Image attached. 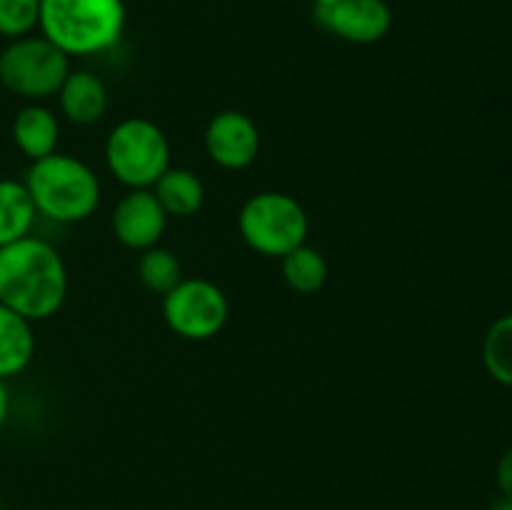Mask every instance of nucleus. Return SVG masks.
I'll use <instances>...</instances> for the list:
<instances>
[{
    "label": "nucleus",
    "instance_id": "nucleus-5",
    "mask_svg": "<svg viewBox=\"0 0 512 510\" xmlns=\"http://www.w3.org/2000/svg\"><path fill=\"white\" fill-rule=\"evenodd\" d=\"M238 230L255 253L280 260L308 243L310 220L293 195L263 190L243 203L238 213Z\"/></svg>",
    "mask_w": 512,
    "mask_h": 510
},
{
    "label": "nucleus",
    "instance_id": "nucleus-17",
    "mask_svg": "<svg viewBox=\"0 0 512 510\" xmlns=\"http://www.w3.org/2000/svg\"><path fill=\"white\" fill-rule=\"evenodd\" d=\"M135 270H138V280L143 283V288L160 295V298L183 280V265H180L178 255L163 245L143 250Z\"/></svg>",
    "mask_w": 512,
    "mask_h": 510
},
{
    "label": "nucleus",
    "instance_id": "nucleus-18",
    "mask_svg": "<svg viewBox=\"0 0 512 510\" xmlns=\"http://www.w3.org/2000/svg\"><path fill=\"white\" fill-rule=\"evenodd\" d=\"M483 365L495 383L512 388V313L500 315L485 333Z\"/></svg>",
    "mask_w": 512,
    "mask_h": 510
},
{
    "label": "nucleus",
    "instance_id": "nucleus-23",
    "mask_svg": "<svg viewBox=\"0 0 512 510\" xmlns=\"http://www.w3.org/2000/svg\"><path fill=\"white\" fill-rule=\"evenodd\" d=\"M315 3V8H318V5H330V3H335V0H313Z\"/></svg>",
    "mask_w": 512,
    "mask_h": 510
},
{
    "label": "nucleus",
    "instance_id": "nucleus-6",
    "mask_svg": "<svg viewBox=\"0 0 512 510\" xmlns=\"http://www.w3.org/2000/svg\"><path fill=\"white\" fill-rule=\"evenodd\" d=\"M70 70L68 55L40 33L8 40L0 50V85L25 103L55 98Z\"/></svg>",
    "mask_w": 512,
    "mask_h": 510
},
{
    "label": "nucleus",
    "instance_id": "nucleus-15",
    "mask_svg": "<svg viewBox=\"0 0 512 510\" xmlns=\"http://www.w3.org/2000/svg\"><path fill=\"white\" fill-rule=\"evenodd\" d=\"M35 218L38 213L23 180L0 178V248L28 238Z\"/></svg>",
    "mask_w": 512,
    "mask_h": 510
},
{
    "label": "nucleus",
    "instance_id": "nucleus-21",
    "mask_svg": "<svg viewBox=\"0 0 512 510\" xmlns=\"http://www.w3.org/2000/svg\"><path fill=\"white\" fill-rule=\"evenodd\" d=\"M5 420H8V388H5V380H0V430Z\"/></svg>",
    "mask_w": 512,
    "mask_h": 510
},
{
    "label": "nucleus",
    "instance_id": "nucleus-20",
    "mask_svg": "<svg viewBox=\"0 0 512 510\" xmlns=\"http://www.w3.org/2000/svg\"><path fill=\"white\" fill-rule=\"evenodd\" d=\"M495 483H498L500 495L512 500V448L500 455L498 468H495Z\"/></svg>",
    "mask_w": 512,
    "mask_h": 510
},
{
    "label": "nucleus",
    "instance_id": "nucleus-22",
    "mask_svg": "<svg viewBox=\"0 0 512 510\" xmlns=\"http://www.w3.org/2000/svg\"><path fill=\"white\" fill-rule=\"evenodd\" d=\"M488 510H512V500L503 498V495H498V498H495L493 503H490Z\"/></svg>",
    "mask_w": 512,
    "mask_h": 510
},
{
    "label": "nucleus",
    "instance_id": "nucleus-19",
    "mask_svg": "<svg viewBox=\"0 0 512 510\" xmlns=\"http://www.w3.org/2000/svg\"><path fill=\"white\" fill-rule=\"evenodd\" d=\"M40 0H0V38L18 40L38 33Z\"/></svg>",
    "mask_w": 512,
    "mask_h": 510
},
{
    "label": "nucleus",
    "instance_id": "nucleus-4",
    "mask_svg": "<svg viewBox=\"0 0 512 510\" xmlns=\"http://www.w3.org/2000/svg\"><path fill=\"white\" fill-rule=\"evenodd\" d=\"M105 165L128 190H145L170 168V140L148 118H125L105 140Z\"/></svg>",
    "mask_w": 512,
    "mask_h": 510
},
{
    "label": "nucleus",
    "instance_id": "nucleus-16",
    "mask_svg": "<svg viewBox=\"0 0 512 510\" xmlns=\"http://www.w3.org/2000/svg\"><path fill=\"white\" fill-rule=\"evenodd\" d=\"M280 265H283V278L288 288L300 295L318 293L328 280V260L318 248L308 243L280 258Z\"/></svg>",
    "mask_w": 512,
    "mask_h": 510
},
{
    "label": "nucleus",
    "instance_id": "nucleus-3",
    "mask_svg": "<svg viewBox=\"0 0 512 510\" xmlns=\"http://www.w3.org/2000/svg\"><path fill=\"white\" fill-rule=\"evenodd\" d=\"M25 188L35 213L60 225L83 223L100 205V180L85 160L55 150L48 158L30 163Z\"/></svg>",
    "mask_w": 512,
    "mask_h": 510
},
{
    "label": "nucleus",
    "instance_id": "nucleus-12",
    "mask_svg": "<svg viewBox=\"0 0 512 510\" xmlns=\"http://www.w3.org/2000/svg\"><path fill=\"white\" fill-rule=\"evenodd\" d=\"M60 118L45 103H25L13 118V143L30 163L58 150Z\"/></svg>",
    "mask_w": 512,
    "mask_h": 510
},
{
    "label": "nucleus",
    "instance_id": "nucleus-10",
    "mask_svg": "<svg viewBox=\"0 0 512 510\" xmlns=\"http://www.w3.org/2000/svg\"><path fill=\"white\" fill-rule=\"evenodd\" d=\"M168 220V213L158 203L153 190L145 188L128 190L118 200L110 225H113V235L120 245L135 250V253H143V250L160 245Z\"/></svg>",
    "mask_w": 512,
    "mask_h": 510
},
{
    "label": "nucleus",
    "instance_id": "nucleus-11",
    "mask_svg": "<svg viewBox=\"0 0 512 510\" xmlns=\"http://www.w3.org/2000/svg\"><path fill=\"white\" fill-rule=\"evenodd\" d=\"M58 108L68 123L95 125L108 113L110 93L108 85L93 70L73 68L58 90Z\"/></svg>",
    "mask_w": 512,
    "mask_h": 510
},
{
    "label": "nucleus",
    "instance_id": "nucleus-9",
    "mask_svg": "<svg viewBox=\"0 0 512 510\" xmlns=\"http://www.w3.org/2000/svg\"><path fill=\"white\" fill-rule=\"evenodd\" d=\"M205 153L223 170H243L260 153V130L243 110H220L205 128Z\"/></svg>",
    "mask_w": 512,
    "mask_h": 510
},
{
    "label": "nucleus",
    "instance_id": "nucleus-7",
    "mask_svg": "<svg viewBox=\"0 0 512 510\" xmlns=\"http://www.w3.org/2000/svg\"><path fill=\"white\" fill-rule=\"evenodd\" d=\"M230 315L228 295L205 278H183L163 295V320L178 338L210 340L225 328Z\"/></svg>",
    "mask_w": 512,
    "mask_h": 510
},
{
    "label": "nucleus",
    "instance_id": "nucleus-14",
    "mask_svg": "<svg viewBox=\"0 0 512 510\" xmlns=\"http://www.w3.org/2000/svg\"><path fill=\"white\" fill-rule=\"evenodd\" d=\"M150 190L163 205L168 218H190L205 203V185L200 175L190 168H178V165H170Z\"/></svg>",
    "mask_w": 512,
    "mask_h": 510
},
{
    "label": "nucleus",
    "instance_id": "nucleus-13",
    "mask_svg": "<svg viewBox=\"0 0 512 510\" xmlns=\"http://www.w3.org/2000/svg\"><path fill=\"white\" fill-rule=\"evenodd\" d=\"M35 358L33 323L0 303V380L23 373Z\"/></svg>",
    "mask_w": 512,
    "mask_h": 510
},
{
    "label": "nucleus",
    "instance_id": "nucleus-2",
    "mask_svg": "<svg viewBox=\"0 0 512 510\" xmlns=\"http://www.w3.org/2000/svg\"><path fill=\"white\" fill-rule=\"evenodd\" d=\"M123 0H40L38 33L70 60L108 53L125 33Z\"/></svg>",
    "mask_w": 512,
    "mask_h": 510
},
{
    "label": "nucleus",
    "instance_id": "nucleus-1",
    "mask_svg": "<svg viewBox=\"0 0 512 510\" xmlns=\"http://www.w3.org/2000/svg\"><path fill=\"white\" fill-rule=\"evenodd\" d=\"M68 298V268L48 240L35 235L0 248V303L28 318L48 320Z\"/></svg>",
    "mask_w": 512,
    "mask_h": 510
},
{
    "label": "nucleus",
    "instance_id": "nucleus-8",
    "mask_svg": "<svg viewBox=\"0 0 512 510\" xmlns=\"http://www.w3.org/2000/svg\"><path fill=\"white\" fill-rule=\"evenodd\" d=\"M320 28L353 45H375L393 28V8L385 0H335L315 8Z\"/></svg>",
    "mask_w": 512,
    "mask_h": 510
}]
</instances>
